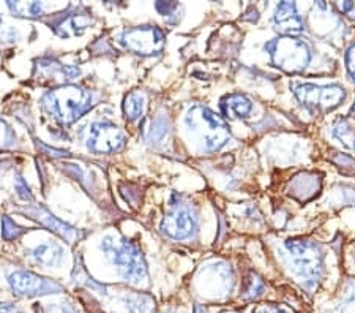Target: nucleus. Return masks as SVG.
<instances>
[{"label":"nucleus","instance_id":"28","mask_svg":"<svg viewBox=\"0 0 355 313\" xmlns=\"http://www.w3.org/2000/svg\"><path fill=\"white\" fill-rule=\"evenodd\" d=\"M254 313H289L283 307H278V305H272V304H266V305H259L256 307Z\"/></svg>","mask_w":355,"mask_h":313},{"label":"nucleus","instance_id":"17","mask_svg":"<svg viewBox=\"0 0 355 313\" xmlns=\"http://www.w3.org/2000/svg\"><path fill=\"white\" fill-rule=\"evenodd\" d=\"M125 304L130 313H155V301L150 294L133 293L125 298Z\"/></svg>","mask_w":355,"mask_h":313},{"label":"nucleus","instance_id":"21","mask_svg":"<svg viewBox=\"0 0 355 313\" xmlns=\"http://www.w3.org/2000/svg\"><path fill=\"white\" fill-rule=\"evenodd\" d=\"M8 7L18 13L19 16H28V18H38L43 15V3L31 2V3H8Z\"/></svg>","mask_w":355,"mask_h":313},{"label":"nucleus","instance_id":"7","mask_svg":"<svg viewBox=\"0 0 355 313\" xmlns=\"http://www.w3.org/2000/svg\"><path fill=\"white\" fill-rule=\"evenodd\" d=\"M120 43L135 54L153 56L164 49L166 37L162 28L155 26H139L127 28L120 37Z\"/></svg>","mask_w":355,"mask_h":313},{"label":"nucleus","instance_id":"18","mask_svg":"<svg viewBox=\"0 0 355 313\" xmlns=\"http://www.w3.org/2000/svg\"><path fill=\"white\" fill-rule=\"evenodd\" d=\"M331 133H334L335 138L340 141L346 149L355 152V128L346 121V119H340V121H336Z\"/></svg>","mask_w":355,"mask_h":313},{"label":"nucleus","instance_id":"24","mask_svg":"<svg viewBox=\"0 0 355 313\" xmlns=\"http://www.w3.org/2000/svg\"><path fill=\"white\" fill-rule=\"evenodd\" d=\"M16 136L7 124L0 119V147H11L15 144Z\"/></svg>","mask_w":355,"mask_h":313},{"label":"nucleus","instance_id":"20","mask_svg":"<svg viewBox=\"0 0 355 313\" xmlns=\"http://www.w3.org/2000/svg\"><path fill=\"white\" fill-rule=\"evenodd\" d=\"M266 291V283L259 276H256L254 272H251L250 277L246 278L245 289H243V298L245 299H257L261 298Z\"/></svg>","mask_w":355,"mask_h":313},{"label":"nucleus","instance_id":"31","mask_svg":"<svg viewBox=\"0 0 355 313\" xmlns=\"http://www.w3.org/2000/svg\"><path fill=\"white\" fill-rule=\"evenodd\" d=\"M340 8L343 11H351L354 8V3L352 2H343V3H340Z\"/></svg>","mask_w":355,"mask_h":313},{"label":"nucleus","instance_id":"14","mask_svg":"<svg viewBox=\"0 0 355 313\" xmlns=\"http://www.w3.org/2000/svg\"><path fill=\"white\" fill-rule=\"evenodd\" d=\"M28 255L37 264L44 267H57L65 260V250L55 242L40 244L35 248H32Z\"/></svg>","mask_w":355,"mask_h":313},{"label":"nucleus","instance_id":"27","mask_svg":"<svg viewBox=\"0 0 355 313\" xmlns=\"http://www.w3.org/2000/svg\"><path fill=\"white\" fill-rule=\"evenodd\" d=\"M346 67H347L349 76H351L352 81L355 83V43L347 49L346 53Z\"/></svg>","mask_w":355,"mask_h":313},{"label":"nucleus","instance_id":"4","mask_svg":"<svg viewBox=\"0 0 355 313\" xmlns=\"http://www.w3.org/2000/svg\"><path fill=\"white\" fill-rule=\"evenodd\" d=\"M185 122L199 141H202L204 149L209 152L220 151L231 139L225 119L205 106H193L187 112Z\"/></svg>","mask_w":355,"mask_h":313},{"label":"nucleus","instance_id":"33","mask_svg":"<svg viewBox=\"0 0 355 313\" xmlns=\"http://www.w3.org/2000/svg\"><path fill=\"white\" fill-rule=\"evenodd\" d=\"M64 313H78V312L71 309V307H67V309H64Z\"/></svg>","mask_w":355,"mask_h":313},{"label":"nucleus","instance_id":"3","mask_svg":"<svg viewBox=\"0 0 355 313\" xmlns=\"http://www.w3.org/2000/svg\"><path fill=\"white\" fill-rule=\"evenodd\" d=\"M284 248L291 258V269L306 288L318 285L324 274V253L319 246L302 239H289Z\"/></svg>","mask_w":355,"mask_h":313},{"label":"nucleus","instance_id":"30","mask_svg":"<svg viewBox=\"0 0 355 313\" xmlns=\"http://www.w3.org/2000/svg\"><path fill=\"white\" fill-rule=\"evenodd\" d=\"M0 313H24V312L18 309V307L13 304L3 303V304H0Z\"/></svg>","mask_w":355,"mask_h":313},{"label":"nucleus","instance_id":"1","mask_svg":"<svg viewBox=\"0 0 355 313\" xmlns=\"http://www.w3.org/2000/svg\"><path fill=\"white\" fill-rule=\"evenodd\" d=\"M46 112L62 125H70L81 119L94 106V95L79 85L67 84L49 90L42 99Z\"/></svg>","mask_w":355,"mask_h":313},{"label":"nucleus","instance_id":"9","mask_svg":"<svg viewBox=\"0 0 355 313\" xmlns=\"http://www.w3.org/2000/svg\"><path fill=\"white\" fill-rule=\"evenodd\" d=\"M127 144V135L116 124L110 121H100L90 124L87 147L95 153H114L120 152Z\"/></svg>","mask_w":355,"mask_h":313},{"label":"nucleus","instance_id":"22","mask_svg":"<svg viewBox=\"0 0 355 313\" xmlns=\"http://www.w3.org/2000/svg\"><path fill=\"white\" fill-rule=\"evenodd\" d=\"M26 231L27 230H24V228L19 225H16L13 220L7 217V215L2 217V237L5 241H15V239H18L21 235H24Z\"/></svg>","mask_w":355,"mask_h":313},{"label":"nucleus","instance_id":"15","mask_svg":"<svg viewBox=\"0 0 355 313\" xmlns=\"http://www.w3.org/2000/svg\"><path fill=\"white\" fill-rule=\"evenodd\" d=\"M221 112L225 114L227 119H243L248 117V114L253 110V103L248 96L242 94H231L226 95L221 100Z\"/></svg>","mask_w":355,"mask_h":313},{"label":"nucleus","instance_id":"25","mask_svg":"<svg viewBox=\"0 0 355 313\" xmlns=\"http://www.w3.org/2000/svg\"><path fill=\"white\" fill-rule=\"evenodd\" d=\"M15 189L16 192H18V195L21 199H24V201H33V196L31 193V189H28L27 182L21 178V176H18L16 178V182H15Z\"/></svg>","mask_w":355,"mask_h":313},{"label":"nucleus","instance_id":"12","mask_svg":"<svg viewBox=\"0 0 355 313\" xmlns=\"http://www.w3.org/2000/svg\"><path fill=\"white\" fill-rule=\"evenodd\" d=\"M273 22L277 28L284 35H294L300 33L305 28L302 16L299 15L297 5L294 2H279L275 8Z\"/></svg>","mask_w":355,"mask_h":313},{"label":"nucleus","instance_id":"11","mask_svg":"<svg viewBox=\"0 0 355 313\" xmlns=\"http://www.w3.org/2000/svg\"><path fill=\"white\" fill-rule=\"evenodd\" d=\"M24 212L28 215V217L37 220L40 225L48 228L49 231H53L54 235L62 237L68 244H74L81 241L84 237L83 231H79L78 228L65 223V221H62L60 219H57L54 214H51L48 209L42 206V204H32V206L24 209Z\"/></svg>","mask_w":355,"mask_h":313},{"label":"nucleus","instance_id":"2","mask_svg":"<svg viewBox=\"0 0 355 313\" xmlns=\"http://www.w3.org/2000/svg\"><path fill=\"white\" fill-rule=\"evenodd\" d=\"M100 248L110 256L119 274L130 283H141L147 278L146 258L139 247L128 239H116L107 236L101 241Z\"/></svg>","mask_w":355,"mask_h":313},{"label":"nucleus","instance_id":"10","mask_svg":"<svg viewBox=\"0 0 355 313\" xmlns=\"http://www.w3.org/2000/svg\"><path fill=\"white\" fill-rule=\"evenodd\" d=\"M162 231L175 241L191 239L198 231V217L188 206H177L162 221Z\"/></svg>","mask_w":355,"mask_h":313},{"label":"nucleus","instance_id":"16","mask_svg":"<svg viewBox=\"0 0 355 313\" xmlns=\"http://www.w3.org/2000/svg\"><path fill=\"white\" fill-rule=\"evenodd\" d=\"M147 110V94L133 90L123 100V112L130 122L139 121Z\"/></svg>","mask_w":355,"mask_h":313},{"label":"nucleus","instance_id":"32","mask_svg":"<svg viewBox=\"0 0 355 313\" xmlns=\"http://www.w3.org/2000/svg\"><path fill=\"white\" fill-rule=\"evenodd\" d=\"M193 313H205V309L200 304H196L193 309Z\"/></svg>","mask_w":355,"mask_h":313},{"label":"nucleus","instance_id":"29","mask_svg":"<svg viewBox=\"0 0 355 313\" xmlns=\"http://www.w3.org/2000/svg\"><path fill=\"white\" fill-rule=\"evenodd\" d=\"M340 313H355V293L345 299L340 307Z\"/></svg>","mask_w":355,"mask_h":313},{"label":"nucleus","instance_id":"35","mask_svg":"<svg viewBox=\"0 0 355 313\" xmlns=\"http://www.w3.org/2000/svg\"><path fill=\"white\" fill-rule=\"evenodd\" d=\"M221 313H239V312H234V310H226V312H221Z\"/></svg>","mask_w":355,"mask_h":313},{"label":"nucleus","instance_id":"19","mask_svg":"<svg viewBox=\"0 0 355 313\" xmlns=\"http://www.w3.org/2000/svg\"><path fill=\"white\" fill-rule=\"evenodd\" d=\"M169 135V121L166 116H158L157 119H153V122L150 125V128L147 130L146 138L147 141L153 142V144H159L166 139V136Z\"/></svg>","mask_w":355,"mask_h":313},{"label":"nucleus","instance_id":"13","mask_svg":"<svg viewBox=\"0 0 355 313\" xmlns=\"http://www.w3.org/2000/svg\"><path fill=\"white\" fill-rule=\"evenodd\" d=\"M322 187V179L316 173H300L291 180L288 192L292 198L297 201L306 203L313 199L320 192Z\"/></svg>","mask_w":355,"mask_h":313},{"label":"nucleus","instance_id":"26","mask_svg":"<svg viewBox=\"0 0 355 313\" xmlns=\"http://www.w3.org/2000/svg\"><path fill=\"white\" fill-rule=\"evenodd\" d=\"M155 7L159 11V15H163L166 18V16H173V13L180 8V5L175 2H158Z\"/></svg>","mask_w":355,"mask_h":313},{"label":"nucleus","instance_id":"8","mask_svg":"<svg viewBox=\"0 0 355 313\" xmlns=\"http://www.w3.org/2000/svg\"><path fill=\"white\" fill-rule=\"evenodd\" d=\"M8 287L13 294L21 298H35V296L62 293V285L51 278H44L31 271H13L7 277Z\"/></svg>","mask_w":355,"mask_h":313},{"label":"nucleus","instance_id":"34","mask_svg":"<svg viewBox=\"0 0 355 313\" xmlns=\"http://www.w3.org/2000/svg\"><path fill=\"white\" fill-rule=\"evenodd\" d=\"M351 114H352V116H355V103H354L352 108H351Z\"/></svg>","mask_w":355,"mask_h":313},{"label":"nucleus","instance_id":"23","mask_svg":"<svg viewBox=\"0 0 355 313\" xmlns=\"http://www.w3.org/2000/svg\"><path fill=\"white\" fill-rule=\"evenodd\" d=\"M73 276L76 277V282L87 285V287H92L94 289H100V291L103 289V291H105V287H101V285L96 283V282L94 280V278H92V277L87 274V271L84 269L83 264H78V263H76V267H74Z\"/></svg>","mask_w":355,"mask_h":313},{"label":"nucleus","instance_id":"6","mask_svg":"<svg viewBox=\"0 0 355 313\" xmlns=\"http://www.w3.org/2000/svg\"><path fill=\"white\" fill-rule=\"evenodd\" d=\"M291 89L297 96V100L306 108H311V110H334L346 99L345 89L338 84L318 85L310 83H294L291 84Z\"/></svg>","mask_w":355,"mask_h":313},{"label":"nucleus","instance_id":"5","mask_svg":"<svg viewBox=\"0 0 355 313\" xmlns=\"http://www.w3.org/2000/svg\"><path fill=\"white\" fill-rule=\"evenodd\" d=\"M264 49L270 56L272 64L288 73H300L311 62V51L308 44L291 35L270 40L266 43Z\"/></svg>","mask_w":355,"mask_h":313}]
</instances>
